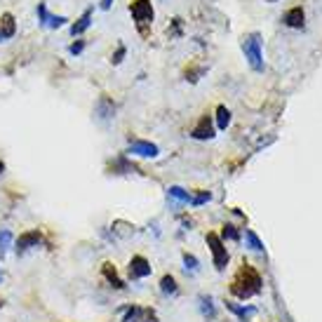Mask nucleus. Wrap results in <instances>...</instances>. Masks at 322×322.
Returning a JSON list of instances; mask_svg holds the SVG:
<instances>
[{
    "label": "nucleus",
    "mask_w": 322,
    "mask_h": 322,
    "mask_svg": "<svg viewBox=\"0 0 322 322\" xmlns=\"http://www.w3.org/2000/svg\"><path fill=\"white\" fill-rule=\"evenodd\" d=\"M259 292H261V275H259V271L254 266H249V263H243L231 282V294L245 301V299L254 297Z\"/></svg>",
    "instance_id": "nucleus-1"
},
{
    "label": "nucleus",
    "mask_w": 322,
    "mask_h": 322,
    "mask_svg": "<svg viewBox=\"0 0 322 322\" xmlns=\"http://www.w3.org/2000/svg\"><path fill=\"white\" fill-rule=\"evenodd\" d=\"M243 52H245V59L249 61V66L261 73L263 59H261V36L259 33H249V36L243 38Z\"/></svg>",
    "instance_id": "nucleus-2"
},
{
    "label": "nucleus",
    "mask_w": 322,
    "mask_h": 322,
    "mask_svg": "<svg viewBox=\"0 0 322 322\" xmlns=\"http://www.w3.org/2000/svg\"><path fill=\"white\" fill-rule=\"evenodd\" d=\"M129 12H132L134 21H137V29H139V33H144V36H146L148 26L153 24V17H155L151 0H134L132 5H129Z\"/></svg>",
    "instance_id": "nucleus-3"
},
{
    "label": "nucleus",
    "mask_w": 322,
    "mask_h": 322,
    "mask_svg": "<svg viewBox=\"0 0 322 322\" xmlns=\"http://www.w3.org/2000/svg\"><path fill=\"white\" fill-rule=\"evenodd\" d=\"M207 245H209V249H212L214 266L219 268V271H224V268L228 266V252H226L224 243H221V237L217 235V233H207Z\"/></svg>",
    "instance_id": "nucleus-4"
},
{
    "label": "nucleus",
    "mask_w": 322,
    "mask_h": 322,
    "mask_svg": "<svg viewBox=\"0 0 322 322\" xmlns=\"http://www.w3.org/2000/svg\"><path fill=\"white\" fill-rule=\"evenodd\" d=\"M151 275V263L144 259V256H132V261H129V278L132 280H141Z\"/></svg>",
    "instance_id": "nucleus-5"
},
{
    "label": "nucleus",
    "mask_w": 322,
    "mask_h": 322,
    "mask_svg": "<svg viewBox=\"0 0 322 322\" xmlns=\"http://www.w3.org/2000/svg\"><path fill=\"white\" fill-rule=\"evenodd\" d=\"M94 113H97V118L101 122L111 120V118H116V103H113L109 97H106V94H103V97H99L97 106H94Z\"/></svg>",
    "instance_id": "nucleus-6"
},
{
    "label": "nucleus",
    "mask_w": 322,
    "mask_h": 322,
    "mask_svg": "<svg viewBox=\"0 0 322 322\" xmlns=\"http://www.w3.org/2000/svg\"><path fill=\"white\" fill-rule=\"evenodd\" d=\"M38 17H40V24L47 26V29H59V26H64L68 21L66 17H55V14H49L45 3H40V5H38Z\"/></svg>",
    "instance_id": "nucleus-7"
},
{
    "label": "nucleus",
    "mask_w": 322,
    "mask_h": 322,
    "mask_svg": "<svg viewBox=\"0 0 322 322\" xmlns=\"http://www.w3.org/2000/svg\"><path fill=\"white\" fill-rule=\"evenodd\" d=\"M122 322H155V313H153V310H146V308H137V306H132V308L125 313Z\"/></svg>",
    "instance_id": "nucleus-8"
},
{
    "label": "nucleus",
    "mask_w": 322,
    "mask_h": 322,
    "mask_svg": "<svg viewBox=\"0 0 322 322\" xmlns=\"http://www.w3.org/2000/svg\"><path fill=\"white\" fill-rule=\"evenodd\" d=\"M193 139H212L214 137V125H212V118L209 116H202L198 120V125L193 127Z\"/></svg>",
    "instance_id": "nucleus-9"
},
{
    "label": "nucleus",
    "mask_w": 322,
    "mask_h": 322,
    "mask_svg": "<svg viewBox=\"0 0 322 322\" xmlns=\"http://www.w3.org/2000/svg\"><path fill=\"white\" fill-rule=\"evenodd\" d=\"M129 153L141 155V158H155L158 155V146L151 144V141H132L129 144Z\"/></svg>",
    "instance_id": "nucleus-10"
},
{
    "label": "nucleus",
    "mask_w": 322,
    "mask_h": 322,
    "mask_svg": "<svg viewBox=\"0 0 322 322\" xmlns=\"http://www.w3.org/2000/svg\"><path fill=\"white\" fill-rule=\"evenodd\" d=\"M40 233L38 231H26V233H21L19 235V240H17V252H26V249H31V247H38L40 245Z\"/></svg>",
    "instance_id": "nucleus-11"
},
{
    "label": "nucleus",
    "mask_w": 322,
    "mask_h": 322,
    "mask_svg": "<svg viewBox=\"0 0 322 322\" xmlns=\"http://www.w3.org/2000/svg\"><path fill=\"white\" fill-rule=\"evenodd\" d=\"M17 33V24H14V17L10 12L3 14L0 19V40H7V38H12Z\"/></svg>",
    "instance_id": "nucleus-12"
},
{
    "label": "nucleus",
    "mask_w": 322,
    "mask_h": 322,
    "mask_svg": "<svg viewBox=\"0 0 322 322\" xmlns=\"http://www.w3.org/2000/svg\"><path fill=\"white\" fill-rule=\"evenodd\" d=\"M282 21H285L289 29H304V10H301V7H292V10L285 14Z\"/></svg>",
    "instance_id": "nucleus-13"
},
{
    "label": "nucleus",
    "mask_w": 322,
    "mask_h": 322,
    "mask_svg": "<svg viewBox=\"0 0 322 322\" xmlns=\"http://www.w3.org/2000/svg\"><path fill=\"white\" fill-rule=\"evenodd\" d=\"M101 273H103V278L109 280L111 285L116 287V289H122V287H125V282L120 280V275H118V271H116V266H113V263H109V261L103 263V266H101Z\"/></svg>",
    "instance_id": "nucleus-14"
},
{
    "label": "nucleus",
    "mask_w": 322,
    "mask_h": 322,
    "mask_svg": "<svg viewBox=\"0 0 322 322\" xmlns=\"http://www.w3.org/2000/svg\"><path fill=\"white\" fill-rule=\"evenodd\" d=\"M90 24H92V7H87L85 12H83V17L71 26V33H73V36H80V33H85V31L90 29Z\"/></svg>",
    "instance_id": "nucleus-15"
},
{
    "label": "nucleus",
    "mask_w": 322,
    "mask_h": 322,
    "mask_svg": "<svg viewBox=\"0 0 322 322\" xmlns=\"http://www.w3.org/2000/svg\"><path fill=\"white\" fill-rule=\"evenodd\" d=\"M217 125H219V129H226L231 125V111L226 109V106H219V109H217Z\"/></svg>",
    "instance_id": "nucleus-16"
},
{
    "label": "nucleus",
    "mask_w": 322,
    "mask_h": 322,
    "mask_svg": "<svg viewBox=\"0 0 322 322\" xmlns=\"http://www.w3.org/2000/svg\"><path fill=\"white\" fill-rule=\"evenodd\" d=\"M160 289H163V294H176V280L172 275H165L160 280Z\"/></svg>",
    "instance_id": "nucleus-17"
},
{
    "label": "nucleus",
    "mask_w": 322,
    "mask_h": 322,
    "mask_svg": "<svg viewBox=\"0 0 322 322\" xmlns=\"http://www.w3.org/2000/svg\"><path fill=\"white\" fill-rule=\"evenodd\" d=\"M245 237H247L249 249H254V252H261V249H263V243L259 240V235H256L254 231H245Z\"/></svg>",
    "instance_id": "nucleus-18"
},
{
    "label": "nucleus",
    "mask_w": 322,
    "mask_h": 322,
    "mask_svg": "<svg viewBox=\"0 0 322 322\" xmlns=\"http://www.w3.org/2000/svg\"><path fill=\"white\" fill-rule=\"evenodd\" d=\"M170 195L174 198V200H179V202H189V200H191V195L186 193L183 189H179V186H172V189H170Z\"/></svg>",
    "instance_id": "nucleus-19"
},
{
    "label": "nucleus",
    "mask_w": 322,
    "mask_h": 322,
    "mask_svg": "<svg viewBox=\"0 0 322 322\" xmlns=\"http://www.w3.org/2000/svg\"><path fill=\"white\" fill-rule=\"evenodd\" d=\"M200 310H202V315L214 317V306H212V299H209V297H202V299H200Z\"/></svg>",
    "instance_id": "nucleus-20"
},
{
    "label": "nucleus",
    "mask_w": 322,
    "mask_h": 322,
    "mask_svg": "<svg viewBox=\"0 0 322 322\" xmlns=\"http://www.w3.org/2000/svg\"><path fill=\"white\" fill-rule=\"evenodd\" d=\"M226 308L233 310V313H235V315H240V317H247V315H252V313H254V308H240V306H233V304H226Z\"/></svg>",
    "instance_id": "nucleus-21"
},
{
    "label": "nucleus",
    "mask_w": 322,
    "mask_h": 322,
    "mask_svg": "<svg viewBox=\"0 0 322 322\" xmlns=\"http://www.w3.org/2000/svg\"><path fill=\"white\" fill-rule=\"evenodd\" d=\"M224 237H228V240H240V233L235 231V226L226 224L224 226Z\"/></svg>",
    "instance_id": "nucleus-22"
},
{
    "label": "nucleus",
    "mask_w": 322,
    "mask_h": 322,
    "mask_svg": "<svg viewBox=\"0 0 322 322\" xmlns=\"http://www.w3.org/2000/svg\"><path fill=\"white\" fill-rule=\"evenodd\" d=\"M183 263H186L189 271H198V259L193 254H183Z\"/></svg>",
    "instance_id": "nucleus-23"
},
{
    "label": "nucleus",
    "mask_w": 322,
    "mask_h": 322,
    "mask_svg": "<svg viewBox=\"0 0 322 322\" xmlns=\"http://www.w3.org/2000/svg\"><path fill=\"white\" fill-rule=\"evenodd\" d=\"M209 198H212V195L207 193V191H202V193H198V195L193 198V205H205V202L209 200Z\"/></svg>",
    "instance_id": "nucleus-24"
},
{
    "label": "nucleus",
    "mask_w": 322,
    "mask_h": 322,
    "mask_svg": "<svg viewBox=\"0 0 322 322\" xmlns=\"http://www.w3.org/2000/svg\"><path fill=\"white\" fill-rule=\"evenodd\" d=\"M125 52H127V49H125V47H122V45H120V47H118V52H116V55L111 57V64H120V61H122V57H125Z\"/></svg>",
    "instance_id": "nucleus-25"
},
{
    "label": "nucleus",
    "mask_w": 322,
    "mask_h": 322,
    "mask_svg": "<svg viewBox=\"0 0 322 322\" xmlns=\"http://www.w3.org/2000/svg\"><path fill=\"white\" fill-rule=\"evenodd\" d=\"M83 49H85V43H83V40H78V43H73L71 47H68V52H71V55H80Z\"/></svg>",
    "instance_id": "nucleus-26"
},
{
    "label": "nucleus",
    "mask_w": 322,
    "mask_h": 322,
    "mask_svg": "<svg viewBox=\"0 0 322 322\" xmlns=\"http://www.w3.org/2000/svg\"><path fill=\"white\" fill-rule=\"evenodd\" d=\"M111 5H113V0H101V10H111Z\"/></svg>",
    "instance_id": "nucleus-27"
},
{
    "label": "nucleus",
    "mask_w": 322,
    "mask_h": 322,
    "mask_svg": "<svg viewBox=\"0 0 322 322\" xmlns=\"http://www.w3.org/2000/svg\"><path fill=\"white\" fill-rule=\"evenodd\" d=\"M3 170H5V165H3V163H0V174H3Z\"/></svg>",
    "instance_id": "nucleus-28"
},
{
    "label": "nucleus",
    "mask_w": 322,
    "mask_h": 322,
    "mask_svg": "<svg viewBox=\"0 0 322 322\" xmlns=\"http://www.w3.org/2000/svg\"><path fill=\"white\" fill-rule=\"evenodd\" d=\"M268 3H275V0H268Z\"/></svg>",
    "instance_id": "nucleus-29"
},
{
    "label": "nucleus",
    "mask_w": 322,
    "mask_h": 322,
    "mask_svg": "<svg viewBox=\"0 0 322 322\" xmlns=\"http://www.w3.org/2000/svg\"><path fill=\"white\" fill-rule=\"evenodd\" d=\"M0 280H3V275H0Z\"/></svg>",
    "instance_id": "nucleus-30"
}]
</instances>
